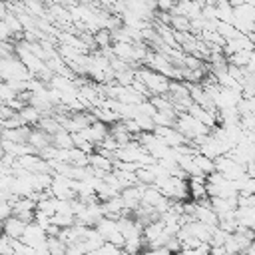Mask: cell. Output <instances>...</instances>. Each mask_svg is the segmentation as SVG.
Listing matches in <instances>:
<instances>
[{
	"label": "cell",
	"instance_id": "cell-13",
	"mask_svg": "<svg viewBox=\"0 0 255 255\" xmlns=\"http://www.w3.org/2000/svg\"><path fill=\"white\" fill-rule=\"evenodd\" d=\"M36 128H38V129H42V131H44V133H48V135H54L58 129H62V128H60V124L56 122V118H52V116H42V118L38 120Z\"/></svg>",
	"mask_w": 255,
	"mask_h": 255
},
{
	"label": "cell",
	"instance_id": "cell-14",
	"mask_svg": "<svg viewBox=\"0 0 255 255\" xmlns=\"http://www.w3.org/2000/svg\"><path fill=\"white\" fill-rule=\"evenodd\" d=\"M175 118H177L175 112H155V114L151 116L153 124H155V126H163V128H173Z\"/></svg>",
	"mask_w": 255,
	"mask_h": 255
},
{
	"label": "cell",
	"instance_id": "cell-21",
	"mask_svg": "<svg viewBox=\"0 0 255 255\" xmlns=\"http://www.w3.org/2000/svg\"><path fill=\"white\" fill-rule=\"evenodd\" d=\"M169 28H171L173 32H189V30H191V22H189L185 16H171Z\"/></svg>",
	"mask_w": 255,
	"mask_h": 255
},
{
	"label": "cell",
	"instance_id": "cell-29",
	"mask_svg": "<svg viewBox=\"0 0 255 255\" xmlns=\"http://www.w3.org/2000/svg\"><path fill=\"white\" fill-rule=\"evenodd\" d=\"M96 255H120V247H114V245H110V243H104L100 249H96L94 251Z\"/></svg>",
	"mask_w": 255,
	"mask_h": 255
},
{
	"label": "cell",
	"instance_id": "cell-24",
	"mask_svg": "<svg viewBox=\"0 0 255 255\" xmlns=\"http://www.w3.org/2000/svg\"><path fill=\"white\" fill-rule=\"evenodd\" d=\"M133 120H135V124H137V128H139L141 131H153V128H155L153 120H151V118H147V116L135 114V116H133Z\"/></svg>",
	"mask_w": 255,
	"mask_h": 255
},
{
	"label": "cell",
	"instance_id": "cell-17",
	"mask_svg": "<svg viewBox=\"0 0 255 255\" xmlns=\"http://www.w3.org/2000/svg\"><path fill=\"white\" fill-rule=\"evenodd\" d=\"M193 163L197 165V169L207 177L209 173H213L215 171V165H213V159H209V157H205V155H201V153H195L193 155Z\"/></svg>",
	"mask_w": 255,
	"mask_h": 255
},
{
	"label": "cell",
	"instance_id": "cell-20",
	"mask_svg": "<svg viewBox=\"0 0 255 255\" xmlns=\"http://www.w3.org/2000/svg\"><path fill=\"white\" fill-rule=\"evenodd\" d=\"M4 26L8 28V32L12 34V36H16V34H20V32H24V28H22V24H20V20L14 16V14H10V12H6V16H4Z\"/></svg>",
	"mask_w": 255,
	"mask_h": 255
},
{
	"label": "cell",
	"instance_id": "cell-9",
	"mask_svg": "<svg viewBox=\"0 0 255 255\" xmlns=\"http://www.w3.org/2000/svg\"><path fill=\"white\" fill-rule=\"evenodd\" d=\"M18 118H20V122L24 124V126H36L38 124V120H40V112L36 110V108H32V106H24L22 110H18Z\"/></svg>",
	"mask_w": 255,
	"mask_h": 255
},
{
	"label": "cell",
	"instance_id": "cell-27",
	"mask_svg": "<svg viewBox=\"0 0 255 255\" xmlns=\"http://www.w3.org/2000/svg\"><path fill=\"white\" fill-rule=\"evenodd\" d=\"M106 243H110V245H114V247H120V249H122V247H124V243H126V239L122 237V233H120V231H114L112 235H108V237H106Z\"/></svg>",
	"mask_w": 255,
	"mask_h": 255
},
{
	"label": "cell",
	"instance_id": "cell-25",
	"mask_svg": "<svg viewBox=\"0 0 255 255\" xmlns=\"http://www.w3.org/2000/svg\"><path fill=\"white\" fill-rule=\"evenodd\" d=\"M12 253H14V249H12V239L2 233V235H0V255H12Z\"/></svg>",
	"mask_w": 255,
	"mask_h": 255
},
{
	"label": "cell",
	"instance_id": "cell-7",
	"mask_svg": "<svg viewBox=\"0 0 255 255\" xmlns=\"http://www.w3.org/2000/svg\"><path fill=\"white\" fill-rule=\"evenodd\" d=\"M251 62H255L253 50H239V52H233V54L227 58V64L237 66V68H245V66L251 64Z\"/></svg>",
	"mask_w": 255,
	"mask_h": 255
},
{
	"label": "cell",
	"instance_id": "cell-22",
	"mask_svg": "<svg viewBox=\"0 0 255 255\" xmlns=\"http://www.w3.org/2000/svg\"><path fill=\"white\" fill-rule=\"evenodd\" d=\"M235 110H237L239 116H249V114H253V112H255V102H253V98H241V100L237 102Z\"/></svg>",
	"mask_w": 255,
	"mask_h": 255
},
{
	"label": "cell",
	"instance_id": "cell-15",
	"mask_svg": "<svg viewBox=\"0 0 255 255\" xmlns=\"http://www.w3.org/2000/svg\"><path fill=\"white\" fill-rule=\"evenodd\" d=\"M161 197H163V195L159 193V189H157L155 185H145V189L141 191V203H143V205H151V207H153Z\"/></svg>",
	"mask_w": 255,
	"mask_h": 255
},
{
	"label": "cell",
	"instance_id": "cell-16",
	"mask_svg": "<svg viewBox=\"0 0 255 255\" xmlns=\"http://www.w3.org/2000/svg\"><path fill=\"white\" fill-rule=\"evenodd\" d=\"M68 159H70V165L88 167V153H84V151L78 149V147H70V149H68Z\"/></svg>",
	"mask_w": 255,
	"mask_h": 255
},
{
	"label": "cell",
	"instance_id": "cell-8",
	"mask_svg": "<svg viewBox=\"0 0 255 255\" xmlns=\"http://www.w3.org/2000/svg\"><path fill=\"white\" fill-rule=\"evenodd\" d=\"M50 143H52L54 147H58V149H70V147H74L72 135H70L66 129H58L54 135H50Z\"/></svg>",
	"mask_w": 255,
	"mask_h": 255
},
{
	"label": "cell",
	"instance_id": "cell-6",
	"mask_svg": "<svg viewBox=\"0 0 255 255\" xmlns=\"http://www.w3.org/2000/svg\"><path fill=\"white\" fill-rule=\"evenodd\" d=\"M26 143H28V145H32V147L36 149V153H38L40 149H44L46 145H50V135H48V133H44L42 129L34 128V129L30 131V135H28Z\"/></svg>",
	"mask_w": 255,
	"mask_h": 255
},
{
	"label": "cell",
	"instance_id": "cell-12",
	"mask_svg": "<svg viewBox=\"0 0 255 255\" xmlns=\"http://www.w3.org/2000/svg\"><path fill=\"white\" fill-rule=\"evenodd\" d=\"M112 54L116 58L128 62V64H131V44H128V42H116V44H112Z\"/></svg>",
	"mask_w": 255,
	"mask_h": 255
},
{
	"label": "cell",
	"instance_id": "cell-23",
	"mask_svg": "<svg viewBox=\"0 0 255 255\" xmlns=\"http://www.w3.org/2000/svg\"><path fill=\"white\" fill-rule=\"evenodd\" d=\"M46 245L50 255H66V245L58 237H46Z\"/></svg>",
	"mask_w": 255,
	"mask_h": 255
},
{
	"label": "cell",
	"instance_id": "cell-4",
	"mask_svg": "<svg viewBox=\"0 0 255 255\" xmlns=\"http://www.w3.org/2000/svg\"><path fill=\"white\" fill-rule=\"evenodd\" d=\"M24 227H26V223L22 219L14 217V215H10V217H6L2 221V233L6 237H10V239H20L22 233H24Z\"/></svg>",
	"mask_w": 255,
	"mask_h": 255
},
{
	"label": "cell",
	"instance_id": "cell-30",
	"mask_svg": "<svg viewBox=\"0 0 255 255\" xmlns=\"http://www.w3.org/2000/svg\"><path fill=\"white\" fill-rule=\"evenodd\" d=\"M12 215V209H10V203L8 201H0V221H4L6 217Z\"/></svg>",
	"mask_w": 255,
	"mask_h": 255
},
{
	"label": "cell",
	"instance_id": "cell-5",
	"mask_svg": "<svg viewBox=\"0 0 255 255\" xmlns=\"http://www.w3.org/2000/svg\"><path fill=\"white\" fill-rule=\"evenodd\" d=\"M235 221L241 227L253 229V225H255V207H237L235 209Z\"/></svg>",
	"mask_w": 255,
	"mask_h": 255
},
{
	"label": "cell",
	"instance_id": "cell-28",
	"mask_svg": "<svg viewBox=\"0 0 255 255\" xmlns=\"http://www.w3.org/2000/svg\"><path fill=\"white\" fill-rule=\"evenodd\" d=\"M177 2L179 0H155V8H157V12H171Z\"/></svg>",
	"mask_w": 255,
	"mask_h": 255
},
{
	"label": "cell",
	"instance_id": "cell-19",
	"mask_svg": "<svg viewBox=\"0 0 255 255\" xmlns=\"http://www.w3.org/2000/svg\"><path fill=\"white\" fill-rule=\"evenodd\" d=\"M96 231L102 235V239L106 241V237L108 235H112L114 231H118V227H116V221H112V219H108V217H102L98 223H96Z\"/></svg>",
	"mask_w": 255,
	"mask_h": 255
},
{
	"label": "cell",
	"instance_id": "cell-18",
	"mask_svg": "<svg viewBox=\"0 0 255 255\" xmlns=\"http://www.w3.org/2000/svg\"><path fill=\"white\" fill-rule=\"evenodd\" d=\"M50 223L52 225H58L60 229H66V227H72L76 223V217L72 213H54L50 217Z\"/></svg>",
	"mask_w": 255,
	"mask_h": 255
},
{
	"label": "cell",
	"instance_id": "cell-1",
	"mask_svg": "<svg viewBox=\"0 0 255 255\" xmlns=\"http://www.w3.org/2000/svg\"><path fill=\"white\" fill-rule=\"evenodd\" d=\"M10 209H12V215H14V217H18V219H22L24 223L34 221L36 203H34L30 197H18V199L10 205Z\"/></svg>",
	"mask_w": 255,
	"mask_h": 255
},
{
	"label": "cell",
	"instance_id": "cell-3",
	"mask_svg": "<svg viewBox=\"0 0 255 255\" xmlns=\"http://www.w3.org/2000/svg\"><path fill=\"white\" fill-rule=\"evenodd\" d=\"M80 133H82L90 143L98 145V143L108 135V126H106V124H102V122H94V124H90L88 128H84Z\"/></svg>",
	"mask_w": 255,
	"mask_h": 255
},
{
	"label": "cell",
	"instance_id": "cell-31",
	"mask_svg": "<svg viewBox=\"0 0 255 255\" xmlns=\"http://www.w3.org/2000/svg\"><path fill=\"white\" fill-rule=\"evenodd\" d=\"M241 2H243V4H251V6L255 4V0H241Z\"/></svg>",
	"mask_w": 255,
	"mask_h": 255
},
{
	"label": "cell",
	"instance_id": "cell-2",
	"mask_svg": "<svg viewBox=\"0 0 255 255\" xmlns=\"http://www.w3.org/2000/svg\"><path fill=\"white\" fill-rule=\"evenodd\" d=\"M46 239V231L38 225V223H34V221H30V223H26V227H24V233H22V237H20V241L24 243V245H28V247H34V245H38V243H42Z\"/></svg>",
	"mask_w": 255,
	"mask_h": 255
},
{
	"label": "cell",
	"instance_id": "cell-10",
	"mask_svg": "<svg viewBox=\"0 0 255 255\" xmlns=\"http://www.w3.org/2000/svg\"><path fill=\"white\" fill-rule=\"evenodd\" d=\"M112 161H114V159H108V157L100 155L98 151H94V153H90V155H88V165H90V167H94V169L112 171Z\"/></svg>",
	"mask_w": 255,
	"mask_h": 255
},
{
	"label": "cell",
	"instance_id": "cell-11",
	"mask_svg": "<svg viewBox=\"0 0 255 255\" xmlns=\"http://www.w3.org/2000/svg\"><path fill=\"white\" fill-rule=\"evenodd\" d=\"M92 34H94V48L104 50V48H110L112 46V34H110L108 28H100V30H96Z\"/></svg>",
	"mask_w": 255,
	"mask_h": 255
},
{
	"label": "cell",
	"instance_id": "cell-26",
	"mask_svg": "<svg viewBox=\"0 0 255 255\" xmlns=\"http://www.w3.org/2000/svg\"><path fill=\"white\" fill-rule=\"evenodd\" d=\"M163 247H165V249H167V251H169L171 255H173V253L177 255V253L181 251V241H179V239H177V237L173 235V237H169V239L165 241V245H163Z\"/></svg>",
	"mask_w": 255,
	"mask_h": 255
}]
</instances>
